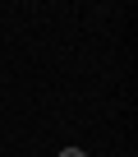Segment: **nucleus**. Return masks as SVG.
<instances>
[{
  "label": "nucleus",
  "instance_id": "obj_1",
  "mask_svg": "<svg viewBox=\"0 0 138 157\" xmlns=\"http://www.w3.org/2000/svg\"><path fill=\"white\" fill-rule=\"evenodd\" d=\"M60 157H88V152H83V148H64Z\"/></svg>",
  "mask_w": 138,
  "mask_h": 157
}]
</instances>
